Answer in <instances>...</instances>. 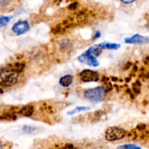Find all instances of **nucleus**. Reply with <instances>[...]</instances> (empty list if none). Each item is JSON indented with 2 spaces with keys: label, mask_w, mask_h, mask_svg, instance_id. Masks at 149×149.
<instances>
[{
  "label": "nucleus",
  "mask_w": 149,
  "mask_h": 149,
  "mask_svg": "<svg viewBox=\"0 0 149 149\" xmlns=\"http://www.w3.org/2000/svg\"><path fill=\"white\" fill-rule=\"evenodd\" d=\"M19 73L11 67L0 69V86L9 87L14 86L18 82Z\"/></svg>",
  "instance_id": "nucleus-1"
},
{
  "label": "nucleus",
  "mask_w": 149,
  "mask_h": 149,
  "mask_svg": "<svg viewBox=\"0 0 149 149\" xmlns=\"http://www.w3.org/2000/svg\"><path fill=\"white\" fill-rule=\"evenodd\" d=\"M84 97L90 101L100 102L105 98L106 91L103 86H98L96 88H90L84 91Z\"/></svg>",
  "instance_id": "nucleus-2"
},
{
  "label": "nucleus",
  "mask_w": 149,
  "mask_h": 149,
  "mask_svg": "<svg viewBox=\"0 0 149 149\" xmlns=\"http://www.w3.org/2000/svg\"><path fill=\"white\" fill-rule=\"evenodd\" d=\"M126 135V131L122 128L111 126L105 131V139L108 141H115L122 139Z\"/></svg>",
  "instance_id": "nucleus-3"
},
{
  "label": "nucleus",
  "mask_w": 149,
  "mask_h": 149,
  "mask_svg": "<svg viewBox=\"0 0 149 149\" xmlns=\"http://www.w3.org/2000/svg\"><path fill=\"white\" fill-rule=\"evenodd\" d=\"M80 80L83 82H97L99 80V74L97 72L90 70H85L79 74Z\"/></svg>",
  "instance_id": "nucleus-4"
},
{
  "label": "nucleus",
  "mask_w": 149,
  "mask_h": 149,
  "mask_svg": "<svg viewBox=\"0 0 149 149\" xmlns=\"http://www.w3.org/2000/svg\"><path fill=\"white\" fill-rule=\"evenodd\" d=\"M78 60L80 62L86 65H89V66H92V67H97L99 65L98 61L96 59L94 56H92V54H90L87 52L82 53L78 57Z\"/></svg>",
  "instance_id": "nucleus-5"
},
{
  "label": "nucleus",
  "mask_w": 149,
  "mask_h": 149,
  "mask_svg": "<svg viewBox=\"0 0 149 149\" xmlns=\"http://www.w3.org/2000/svg\"><path fill=\"white\" fill-rule=\"evenodd\" d=\"M29 29V24L26 21H20L14 24L13 27V32L17 35H20L28 32Z\"/></svg>",
  "instance_id": "nucleus-6"
},
{
  "label": "nucleus",
  "mask_w": 149,
  "mask_h": 149,
  "mask_svg": "<svg viewBox=\"0 0 149 149\" xmlns=\"http://www.w3.org/2000/svg\"><path fill=\"white\" fill-rule=\"evenodd\" d=\"M125 42L128 44H134V45H142L149 43V37H143L140 35H135L132 37L125 39Z\"/></svg>",
  "instance_id": "nucleus-7"
},
{
  "label": "nucleus",
  "mask_w": 149,
  "mask_h": 149,
  "mask_svg": "<svg viewBox=\"0 0 149 149\" xmlns=\"http://www.w3.org/2000/svg\"><path fill=\"white\" fill-rule=\"evenodd\" d=\"M34 111V108L33 105L28 104V105H25L23 108H20L18 110V113L23 116H26V117H29L33 115Z\"/></svg>",
  "instance_id": "nucleus-8"
},
{
  "label": "nucleus",
  "mask_w": 149,
  "mask_h": 149,
  "mask_svg": "<svg viewBox=\"0 0 149 149\" xmlns=\"http://www.w3.org/2000/svg\"><path fill=\"white\" fill-rule=\"evenodd\" d=\"M102 51H103V48L100 46L99 45H95L93 46L90 47L87 51L90 54H92L94 57H99L100 55V53H102Z\"/></svg>",
  "instance_id": "nucleus-9"
},
{
  "label": "nucleus",
  "mask_w": 149,
  "mask_h": 149,
  "mask_svg": "<svg viewBox=\"0 0 149 149\" xmlns=\"http://www.w3.org/2000/svg\"><path fill=\"white\" fill-rule=\"evenodd\" d=\"M73 82V77L71 74H66L60 79V85L63 87H69Z\"/></svg>",
  "instance_id": "nucleus-10"
},
{
  "label": "nucleus",
  "mask_w": 149,
  "mask_h": 149,
  "mask_svg": "<svg viewBox=\"0 0 149 149\" xmlns=\"http://www.w3.org/2000/svg\"><path fill=\"white\" fill-rule=\"evenodd\" d=\"M17 119V116L13 112H6L0 116V120L2 121H14Z\"/></svg>",
  "instance_id": "nucleus-11"
},
{
  "label": "nucleus",
  "mask_w": 149,
  "mask_h": 149,
  "mask_svg": "<svg viewBox=\"0 0 149 149\" xmlns=\"http://www.w3.org/2000/svg\"><path fill=\"white\" fill-rule=\"evenodd\" d=\"M103 49H109V50H117L120 47L119 44L117 43H104L99 44Z\"/></svg>",
  "instance_id": "nucleus-12"
},
{
  "label": "nucleus",
  "mask_w": 149,
  "mask_h": 149,
  "mask_svg": "<svg viewBox=\"0 0 149 149\" xmlns=\"http://www.w3.org/2000/svg\"><path fill=\"white\" fill-rule=\"evenodd\" d=\"M10 67L13 68V69L15 71H16L18 73H20L25 68V64L17 62V63H15L14 65H11Z\"/></svg>",
  "instance_id": "nucleus-13"
},
{
  "label": "nucleus",
  "mask_w": 149,
  "mask_h": 149,
  "mask_svg": "<svg viewBox=\"0 0 149 149\" xmlns=\"http://www.w3.org/2000/svg\"><path fill=\"white\" fill-rule=\"evenodd\" d=\"M11 16H1L0 17V29L7 26L11 20Z\"/></svg>",
  "instance_id": "nucleus-14"
},
{
  "label": "nucleus",
  "mask_w": 149,
  "mask_h": 149,
  "mask_svg": "<svg viewBox=\"0 0 149 149\" xmlns=\"http://www.w3.org/2000/svg\"><path fill=\"white\" fill-rule=\"evenodd\" d=\"M141 88V83L139 80H137L135 83L133 84V91L135 94H139L140 93Z\"/></svg>",
  "instance_id": "nucleus-15"
},
{
  "label": "nucleus",
  "mask_w": 149,
  "mask_h": 149,
  "mask_svg": "<svg viewBox=\"0 0 149 149\" xmlns=\"http://www.w3.org/2000/svg\"><path fill=\"white\" fill-rule=\"evenodd\" d=\"M89 109H90L89 107H77V108H76L75 109H74L73 110L68 112L67 113L69 115H71H71H74L75 114V113H79V112H81V111L87 110H89Z\"/></svg>",
  "instance_id": "nucleus-16"
},
{
  "label": "nucleus",
  "mask_w": 149,
  "mask_h": 149,
  "mask_svg": "<svg viewBox=\"0 0 149 149\" xmlns=\"http://www.w3.org/2000/svg\"><path fill=\"white\" fill-rule=\"evenodd\" d=\"M117 149H141L138 146H135L133 144H126L123 145V146H120L117 148Z\"/></svg>",
  "instance_id": "nucleus-17"
},
{
  "label": "nucleus",
  "mask_w": 149,
  "mask_h": 149,
  "mask_svg": "<svg viewBox=\"0 0 149 149\" xmlns=\"http://www.w3.org/2000/svg\"><path fill=\"white\" fill-rule=\"evenodd\" d=\"M103 114V112L102 110H98L96 111L95 113L92 114V120L93 121H98L100 118L102 117Z\"/></svg>",
  "instance_id": "nucleus-18"
},
{
  "label": "nucleus",
  "mask_w": 149,
  "mask_h": 149,
  "mask_svg": "<svg viewBox=\"0 0 149 149\" xmlns=\"http://www.w3.org/2000/svg\"><path fill=\"white\" fill-rule=\"evenodd\" d=\"M63 29H64L63 27H61V25H57L56 27H53V28L52 29L51 32H53L54 35H57V34H59L61 33V32H62Z\"/></svg>",
  "instance_id": "nucleus-19"
},
{
  "label": "nucleus",
  "mask_w": 149,
  "mask_h": 149,
  "mask_svg": "<svg viewBox=\"0 0 149 149\" xmlns=\"http://www.w3.org/2000/svg\"><path fill=\"white\" fill-rule=\"evenodd\" d=\"M36 127H33V126H24L23 128V131L25 132L26 133H33L36 130Z\"/></svg>",
  "instance_id": "nucleus-20"
},
{
  "label": "nucleus",
  "mask_w": 149,
  "mask_h": 149,
  "mask_svg": "<svg viewBox=\"0 0 149 149\" xmlns=\"http://www.w3.org/2000/svg\"><path fill=\"white\" fill-rule=\"evenodd\" d=\"M128 137L131 138L132 140H135L138 138V133L135 129H133L131 131L128 133Z\"/></svg>",
  "instance_id": "nucleus-21"
},
{
  "label": "nucleus",
  "mask_w": 149,
  "mask_h": 149,
  "mask_svg": "<svg viewBox=\"0 0 149 149\" xmlns=\"http://www.w3.org/2000/svg\"><path fill=\"white\" fill-rule=\"evenodd\" d=\"M10 0H0V8L5 7L10 4Z\"/></svg>",
  "instance_id": "nucleus-22"
},
{
  "label": "nucleus",
  "mask_w": 149,
  "mask_h": 149,
  "mask_svg": "<svg viewBox=\"0 0 149 149\" xmlns=\"http://www.w3.org/2000/svg\"><path fill=\"white\" fill-rule=\"evenodd\" d=\"M103 87L105 88V91H106V93L108 92V91H111L112 90V86L109 82H105V86H103Z\"/></svg>",
  "instance_id": "nucleus-23"
},
{
  "label": "nucleus",
  "mask_w": 149,
  "mask_h": 149,
  "mask_svg": "<svg viewBox=\"0 0 149 149\" xmlns=\"http://www.w3.org/2000/svg\"><path fill=\"white\" fill-rule=\"evenodd\" d=\"M146 128H147V126H146V124H138V126H137V129L140 132L145 130Z\"/></svg>",
  "instance_id": "nucleus-24"
},
{
  "label": "nucleus",
  "mask_w": 149,
  "mask_h": 149,
  "mask_svg": "<svg viewBox=\"0 0 149 149\" xmlns=\"http://www.w3.org/2000/svg\"><path fill=\"white\" fill-rule=\"evenodd\" d=\"M76 6H77V3L76 2V3H73L71 4V5H70L69 8L70 9V10H74V9L76 8Z\"/></svg>",
  "instance_id": "nucleus-25"
},
{
  "label": "nucleus",
  "mask_w": 149,
  "mask_h": 149,
  "mask_svg": "<svg viewBox=\"0 0 149 149\" xmlns=\"http://www.w3.org/2000/svg\"><path fill=\"white\" fill-rule=\"evenodd\" d=\"M121 1L125 4H129V3H132L133 2H134V0H121Z\"/></svg>",
  "instance_id": "nucleus-26"
},
{
  "label": "nucleus",
  "mask_w": 149,
  "mask_h": 149,
  "mask_svg": "<svg viewBox=\"0 0 149 149\" xmlns=\"http://www.w3.org/2000/svg\"><path fill=\"white\" fill-rule=\"evenodd\" d=\"M100 37V32H96V33L95 34V36H94L93 38L94 39H97V38H99Z\"/></svg>",
  "instance_id": "nucleus-27"
},
{
  "label": "nucleus",
  "mask_w": 149,
  "mask_h": 149,
  "mask_svg": "<svg viewBox=\"0 0 149 149\" xmlns=\"http://www.w3.org/2000/svg\"><path fill=\"white\" fill-rule=\"evenodd\" d=\"M102 81L104 82V83H105V82H108L109 81V78H107V77L105 76H103V78H102Z\"/></svg>",
  "instance_id": "nucleus-28"
},
{
  "label": "nucleus",
  "mask_w": 149,
  "mask_h": 149,
  "mask_svg": "<svg viewBox=\"0 0 149 149\" xmlns=\"http://www.w3.org/2000/svg\"><path fill=\"white\" fill-rule=\"evenodd\" d=\"M131 66H132V63H131V62H127V65H125V70H127L128 68H129Z\"/></svg>",
  "instance_id": "nucleus-29"
},
{
  "label": "nucleus",
  "mask_w": 149,
  "mask_h": 149,
  "mask_svg": "<svg viewBox=\"0 0 149 149\" xmlns=\"http://www.w3.org/2000/svg\"><path fill=\"white\" fill-rule=\"evenodd\" d=\"M144 63L146 64V65H147V64H149V56H148V57H146V58H145Z\"/></svg>",
  "instance_id": "nucleus-30"
},
{
  "label": "nucleus",
  "mask_w": 149,
  "mask_h": 149,
  "mask_svg": "<svg viewBox=\"0 0 149 149\" xmlns=\"http://www.w3.org/2000/svg\"><path fill=\"white\" fill-rule=\"evenodd\" d=\"M137 71H138V67L136 66V65H134V67H133V72L136 73Z\"/></svg>",
  "instance_id": "nucleus-31"
},
{
  "label": "nucleus",
  "mask_w": 149,
  "mask_h": 149,
  "mask_svg": "<svg viewBox=\"0 0 149 149\" xmlns=\"http://www.w3.org/2000/svg\"><path fill=\"white\" fill-rule=\"evenodd\" d=\"M111 79L113 80V81H117V80H118V78H114V77H112Z\"/></svg>",
  "instance_id": "nucleus-32"
},
{
  "label": "nucleus",
  "mask_w": 149,
  "mask_h": 149,
  "mask_svg": "<svg viewBox=\"0 0 149 149\" xmlns=\"http://www.w3.org/2000/svg\"><path fill=\"white\" fill-rule=\"evenodd\" d=\"M126 82H129V80H131V78H130V77H129V78H126Z\"/></svg>",
  "instance_id": "nucleus-33"
},
{
  "label": "nucleus",
  "mask_w": 149,
  "mask_h": 149,
  "mask_svg": "<svg viewBox=\"0 0 149 149\" xmlns=\"http://www.w3.org/2000/svg\"><path fill=\"white\" fill-rule=\"evenodd\" d=\"M0 149H2V144L1 142H0Z\"/></svg>",
  "instance_id": "nucleus-34"
},
{
  "label": "nucleus",
  "mask_w": 149,
  "mask_h": 149,
  "mask_svg": "<svg viewBox=\"0 0 149 149\" xmlns=\"http://www.w3.org/2000/svg\"><path fill=\"white\" fill-rule=\"evenodd\" d=\"M3 93V91H2V88H0V94H2Z\"/></svg>",
  "instance_id": "nucleus-35"
}]
</instances>
